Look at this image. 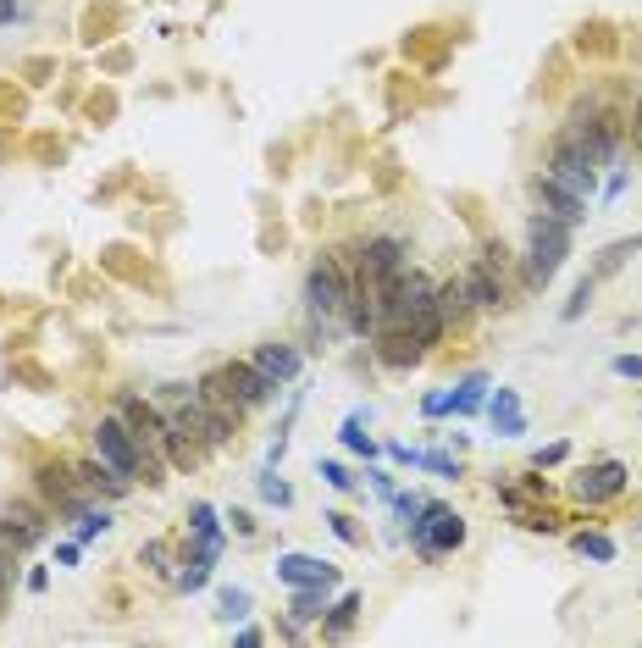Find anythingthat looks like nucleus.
<instances>
[{
	"label": "nucleus",
	"instance_id": "1",
	"mask_svg": "<svg viewBox=\"0 0 642 648\" xmlns=\"http://www.w3.org/2000/svg\"><path fill=\"white\" fill-rule=\"evenodd\" d=\"M565 255H571V228L554 216H532V228H526V283L548 288L565 266Z\"/></svg>",
	"mask_w": 642,
	"mask_h": 648
},
{
	"label": "nucleus",
	"instance_id": "2",
	"mask_svg": "<svg viewBox=\"0 0 642 648\" xmlns=\"http://www.w3.org/2000/svg\"><path fill=\"white\" fill-rule=\"evenodd\" d=\"M349 283H355V277L344 272V261H338V255H321V261L305 272V305H310V316H316V322H333V316L349 305Z\"/></svg>",
	"mask_w": 642,
	"mask_h": 648
},
{
	"label": "nucleus",
	"instance_id": "3",
	"mask_svg": "<svg viewBox=\"0 0 642 648\" xmlns=\"http://www.w3.org/2000/svg\"><path fill=\"white\" fill-rule=\"evenodd\" d=\"M554 144H565V150H576V156H587L593 167H604L609 156H615V144H620V133H615V122L604 117V111H576L565 128L554 133Z\"/></svg>",
	"mask_w": 642,
	"mask_h": 648
},
{
	"label": "nucleus",
	"instance_id": "4",
	"mask_svg": "<svg viewBox=\"0 0 642 648\" xmlns=\"http://www.w3.org/2000/svg\"><path fill=\"white\" fill-rule=\"evenodd\" d=\"M410 272V250H405V239H393V233H377V239H366L360 244V255H355V277L366 288H382V283H393V277H405Z\"/></svg>",
	"mask_w": 642,
	"mask_h": 648
},
{
	"label": "nucleus",
	"instance_id": "5",
	"mask_svg": "<svg viewBox=\"0 0 642 648\" xmlns=\"http://www.w3.org/2000/svg\"><path fill=\"white\" fill-rule=\"evenodd\" d=\"M95 455L106 460L111 471H122V477H139V471H144L139 438H133V427L122 416H100L95 421Z\"/></svg>",
	"mask_w": 642,
	"mask_h": 648
},
{
	"label": "nucleus",
	"instance_id": "6",
	"mask_svg": "<svg viewBox=\"0 0 642 648\" xmlns=\"http://www.w3.org/2000/svg\"><path fill=\"white\" fill-rule=\"evenodd\" d=\"M45 532H50V521H45L39 504H28V499L0 504V543H12L17 554L34 549V543H45Z\"/></svg>",
	"mask_w": 642,
	"mask_h": 648
},
{
	"label": "nucleus",
	"instance_id": "7",
	"mask_svg": "<svg viewBox=\"0 0 642 648\" xmlns=\"http://www.w3.org/2000/svg\"><path fill=\"white\" fill-rule=\"evenodd\" d=\"M532 200H537V216H554V222H565V228L587 222V200H582V194H571L565 183H554L548 172H537V178H532Z\"/></svg>",
	"mask_w": 642,
	"mask_h": 648
},
{
	"label": "nucleus",
	"instance_id": "8",
	"mask_svg": "<svg viewBox=\"0 0 642 648\" xmlns=\"http://www.w3.org/2000/svg\"><path fill=\"white\" fill-rule=\"evenodd\" d=\"M543 172H548V178H554V183H565V189H571V194H582V200L598 189V167H593V161H587V156H576V150H565V144H548Z\"/></svg>",
	"mask_w": 642,
	"mask_h": 648
},
{
	"label": "nucleus",
	"instance_id": "9",
	"mask_svg": "<svg viewBox=\"0 0 642 648\" xmlns=\"http://www.w3.org/2000/svg\"><path fill=\"white\" fill-rule=\"evenodd\" d=\"M626 493V466L620 460H598V466H587L582 477H576V499L582 504H609Z\"/></svg>",
	"mask_w": 642,
	"mask_h": 648
},
{
	"label": "nucleus",
	"instance_id": "10",
	"mask_svg": "<svg viewBox=\"0 0 642 648\" xmlns=\"http://www.w3.org/2000/svg\"><path fill=\"white\" fill-rule=\"evenodd\" d=\"M465 294H471L476 311H493V305H504V266L499 261H471L465 266Z\"/></svg>",
	"mask_w": 642,
	"mask_h": 648
},
{
	"label": "nucleus",
	"instance_id": "11",
	"mask_svg": "<svg viewBox=\"0 0 642 648\" xmlns=\"http://www.w3.org/2000/svg\"><path fill=\"white\" fill-rule=\"evenodd\" d=\"M277 576H283V582H294V588H310V582L333 588V582H338L333 565H327V560H310V554H283V560H277Z\"/></svg>",
	"mask_w": 642,
	"mask_h": 648
},
{
	"label": "nucleus",
	"instance_id": "12",
	"mask_svg": "<svg viewBox=\"0 0 642 648\" xmlns=\"http://www.w3.org/2000/svg\"><path fill=\"white\" fill-rule=\"evenodd\" d=\"M255 366L266 372V383H272V388H283V383H294V377H299V349L294 344H261V349H255Z\"/></svg>",
	"mask_w": 642,
	"mask_h": 648
},
{
	"label": "nucleus",
	"instance_id": "13",
	"mask_svg": "<svg viewBox=\"0 0 642 648\" xmlns=\"http://www.w3.org/2000/svg\"><path fill=\"white\" fill-rule=\"evenodd\" d=\"M438 311H443V322H465V316L476 311L471 294H465V277H449V283H438Z\"/></svg>",
	"mask_w": 642,
	"mask_h": 648
},
{
	"label": "nucleus",
	"instance_id": "14",
	"mask_svg": "<svg viewBox=\"0 0 642 648\" xmlns=\"http://www.w3.org/2000/svg\"><path fill=\"white\" fill-rule=\"evenodd\" d=\"M637 250H642V239H620V244H609V250L598 255V266H593V272H587V277H593V283H598V277L620 272V266H626V261H631V255H637Z\"/></svg>",
	"mask_w": 642,
	"mask_h": 648
},
{
	"label": "nucleus",
	"instance_id": "15",
	"mask_svg": "<svg viewBox=\"0 0 642 648\" xmlns=\"http://www.w3.org/2000/svg\"><path fill=\"white\" fill-rule=\"evenodd\" d=\"M355 615H360V593H344V599H338V610L321 621V632H327V637H344L349 626H355Z\"/></svg>",
	"mask_w": 642,
	"mask_h": 648
},
{
	"label": "nucleus",
	"instance_id": "16",
	"mask_svg": "<svg viewBox=\"0 0 642 648\" xmlns=\"http://www.w3.org/2000/svg\"><path fill=\"white\" fill-rule=\"evenodd\" d=\"M139 560H144V571H150V576H178V571H172V549H167L161 538H155V543H144V549H139Z\"/></svg>",
	"mask_w": 642,
	"mask_h": 648
},
{
	"label": "nucleus",
	"instance_id": "17",
	"mask_svg": "<svg viewBox=\"0 0 642 648\" xmlns=\"http://www.w3.org/2000/svg\"><path fill=\"white\" fill-rule=\"evenodd\" d=\"M321 610H327V604H321V582H310V588L294 593V621H316Z\"/></svg>",
	"mask_w": 642,
	"mask_h": 648
},
{
	"label": "nucleus",
	"instance_id": "18",
	"mask_svg": "<svg viewBox=\"0 0 642 648\" xmlns=\"http://www.w3.org/2000/svg\"><path fill=\"white\" fill-rule=\"evenodd\" d=\"M493 421H499L504 432H521V410H515V394H499V399H493Z\"/></svg>",
	"mask_w": 642,
	"mask_h": 648
},
{
	"label": "nucleus",
	"instance_id": "19",
	"mask_svg": "<svg viewBox=\"0 0 642 648\" xmlns=\"http://www.w3.org/2000/svg\"><path fill=\"white\" fill-rule=\"evenodd\" d=\"M576 549L593 554V560H609V554H615V543H609L604 532H582V538H576Z\"/></svg>",
	"mask_w": 642,
	"mask_h": 648
},
{
	"label": "nucleus",
	"instance_id": "20",
	"mask_svg": "<svg viewBox=\"0 0 642 648\" xmlns=\"http://www.w3.org/2000/svg\"><path fill=\"white\" fill-rule=\"evenodd\" d=\"M222 615H227V621L250 615V593H244V588H227V593H222Z\"/></svg>",
	"mask_w": 642,
	"mask_h": 648
},
{
	"label": "nucleus",
	"instance_id": "21",
	"mask_svg": "<svg viewBox=\"0 0 642 648\" xmlns=\"http://www.w3.org/2000/svg\"><path fill=\"white\" fill-rule=\"evenodd\" d=\"M587 300H593V277H582L576 283V294H571V305H565V322H576V316L587 311Z\"/></svg>",
	"mask_w": 642,
	"mask_h": 648
},
{
	"label": "nucleus",
	"instance_id": "22",
	"mask_svg": "<svg viewBox=\"0 0 642 648\" xmlns=\"http://www.w3.org/2000/svg\"><path fill=\"white\" fill-rule=\"evenodd\" d=\"M12 576H17V549L12 543H0V599H6V588H12Z\"/></svg>",
	"mask_w": 642,
	"mask_h": 648
},
{
	"label": "nucleus",
	"instance_id": "23",
	"mask_svg": "<svg viewBox=\"0 0 642 648\" xmlns=\"http://www.w3.org/2000/svg\"><path fill=\"white\" fill-rule=\"evenodd\" d=\"M261 493H266L272 504H288V499H294V488H288V482H277V477H266V482H261Z\"/></svg>",
	"mask_w": 642,
	"mask_h": 648
},
{
	"label": "nucleus",
	"instance_id": "24",
	"mask_svg": "<svg viewBox=\"0 0 642 648\" xmlns=\"http://www.w3.org/2000/svg\"><path fill=\"white\" fill-rule=\"evenodd\" d=\"M327 521H333V532H338L344 543H360V532H355V521H349V516H327Z\"/></svg>",
	"mask_w": 642,
	"mask_h": 648
},
{
	"label": "nucleus",
	"instance_id": "25",
	"mask_svg": "<svg viewBox=\"0 0 642 648\" xmlns=\"http://www.w3.org/2000/svg\"><path fill=\"white\" fill-rule=\"evenodd\" d=\"M233 527H238V538H255V516H250V510H233Z\"/></svg>",
	"mask_w": 642,
	"mask_h": 648
},
{
	"label": "nucleus",
	"instance_id": "26",
	"mask_svg": "<svg viewBox=\"0 0 642 648\" xmlns=\"http://www.w3.org/2000/svg\"><path fill=\"white\" fill-rule=\"evenodd\" d=\"M615 372H620V377H642V360H637V355H620Z\"/></svg>",
	"mask_w": 642,
	"mask_h": 648
},
{
	"label": "nucleus",
	"instance_id": "27",
	"mask_svg": "<svg viewBox=\"0 0 642 648\" xmlns=\"http://www.w3.org/2000/svg\"><path fill=\"white\" fill-rule=\"evenodd\" d=\"M321 477L333 482V488H349V482H355V477H344V466H321Z\"/></svg>",
	"mask_w": 642,
	"mask_h": 648
},
{
	"label": "nucleus",
	"instance_id": "28",
	"mask_svg": "<svg viewBox=\"0 0 642 648\" xmlns=\"http://www.w3.org/2000/svg\"><path fill=\"white\" fill-rule=\"evenodd\" d=\"M631 133H637V144H642V100H637V111H631Z\"/></svg>",
	"mask_w": 642,
	"mask_h": 648
},
{
	"label": "nucleus",
	"instance_id": "29",
	"mask_svg": "<svg viewBox=\"0 0 642 648\" xmlns=\"http://www.w3.org/2000/svg\"><path fill=\"white\" fill-rule=\"evenodd\" d=\"M0 23H12V0H0Z\"/></svg>",
	"mask_w": 642,
	"mask_h": 648
}]
</instances>
